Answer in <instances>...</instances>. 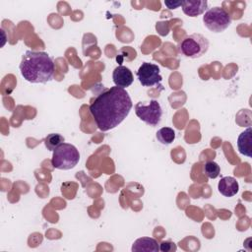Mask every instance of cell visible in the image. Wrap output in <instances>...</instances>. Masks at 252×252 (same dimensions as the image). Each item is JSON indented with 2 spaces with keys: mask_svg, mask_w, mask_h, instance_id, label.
I'll list each match as a JSON object with an SVG mask.
<instances>
[{
  "mask_svg": "<svg viewBox=\"0 0 252 252\" xmlns=\"http://www.w3.org/2000/svg\"><path fill=\"white\" fill-rule=\"evenodd\" d=\"M203 172L205 173V175L209 178L215 179L220 175V165L214 161V160H209L207 162H205L204 166H203Z\"/></svg>",
  "mask_w": 252,
  "mask_h": 252,
  "instance_id": "9a60e30c",
  "label": "cell"
},
{
  "mask_svg": "<svg viewBox=\"0 0 252 252\" xmlns=\"http://www.w3.org/2000/svg\"><path fill=\"white\" fill-rule=\"evenodd\" d=\"M181 7L185 15L194 18L203 14L207 10L208 2L206 0H185L181 1Z\"/></svg>",
  "mask_w": 252,
  "mask_h": 252,
  "instance_id": "9c48e42d",
  "label": "cell"
},
{
  "mask_svg": "<svg viewBox=\"0 0 252 252\" xmlns=\"http://www.w3.org/2000/svg\"><path fill=\"white\" fill-rule=\"evenodd\" d=\"M252 129L248 127L241 132L237 139V148L240 154L251 158L252 157Z\"/></svg>",
  "mask_w": 252,
  "mask_h": 252,
  "instance_id": "8fae6325",
  "label": "cell"
},
{
  "mask_svg": "<svg viewBox=\"0 0 252 252\" xmlns=\"http://www.w3.org/2000/svg\"><path fill=\"white\" fill-rule=\"evenodd\" d=\"M112 79H113V83L115 84V86L122 88V89H125V88L131 86V84L134 81V77H133L131 70L122 65L117 66L113 70Z\"/></svg>",
  "mask_w": 252,
  "mask_h": 252,
  "instance_id": "ba28073f",
  "label": "cell"
},
{
  "mask_svg": "<svg viewBox=\"0 0 252 252\" xmlns=\"http://www.w3.org/2000/svg\"><path fill=\"white\" fill-rule=\"evenodd\" d=\"M80 160V153L77 148L68 143L61 144L53 151L51 164L54 168L68 170L75 167Z\"/></svg>",
  "mask_w": 252,
  "mask_h": 252,
  "instance_id": "3957f363",
  "label": "cell"
},
{
  "mask_svg": "<svg viewBox=\"0 0 252 252\" xmlns=\"http://www.w3.org/2000/svg\"><path fill=\"white\" fill-rule=\"evenodd\" d=\"M135 113L140 120L152 127H155L160 122L162 109L158 100L151 99L148 103L139 101L135 105Z\"/></svg>",
  "mask_w": 252,
  "mask_h": 252,
  "instance_id": "8992f818",
  "label": "cell"
},
{
  "mask_svg": "<svg viewBox=\"0 0 252 252\" xmlns=\"http://www.w3.org/2000/svg\"><path fill=\"white\" fill-rule=\"evenodd\" d=\"M64 143V137L58 133H51L44 138V145L47 150L54 151Z\"/></svg>",
  "mask_w": 252,
  "mask_h": 252,
  "instance_id": "5bb4252c",
  "label": "cell"
},
{
  "mask_svg": "<svg viewBox=\"0 0 252 252\" xmlns=\"http://www.w3.org/2000/svg\"><path fill=\"white\" fill-rule=\"evenodd\" d=\"M20 71L26 81L32 84H45L53 78L55 65L46 52L28 50L22 56Z\"/></svg>",
  "mask_w": 252,
  "mask_h": 252,
  "instance_id": "7a4b0ae2",
  "label": "cell"
},
{
  "mask_svg": "<svg viewBox=\"0 0 252 252\" xmlns=\"http://www.w3.org/2000/svg\"><path fill=\"white\" fill-rule=\"evenodd\" d=\"M176 249H177V247H176L175 243L170 240L162 241L159 244V250L162 252H172V251H176Z\"/></svg>",
  "mask_w": 252,
  "mask_h": 252,
  "instance_id": "2e32d148",
  "label": "cell"
},
{
  "mask_svg": "<svg viewBox=\"0 0 252 252\" xmlns=\"http://www.w3.org/2000/svg\"><path fill=\"white\" fill-rule=\"evenodd\" d=\"M164 5L168 9L172 10V9H176L179 6H181V1H164Z\"/></svg>",
  "mask_w": 252,
  "mask_h": 252,
  "instance_id": "e0dca14e",
  "label": "cell"
},
{
  "mask_svg": "<svg viewBox=\"0 0 252 252\" xmlns=\"http://www.w3.org/2000/svg\"><path fill=\"white\" fill-rule=\"evenodd\" d=\"M203 23L209 31L219 33L229 27L231 17L225 9L216 6L205 12L203 16Z\"/></svg>",
  "mask_w": 252,
  "mask_h": 252,
  "instance_id": "5b68a950",
  "label": "cell"
},
{
  "mask_svg": "<svg viewBox=\"0 0 252 252\" xmlns=\"http://www.w3.org/2000/svg\"><path fill=\"white\" fill-rule=\"evenodd\" d=\"M131 250L133 252H158L159 250V245L155 238L141 237L134 241Z\"/></svg>",
  "mask_w": 252,
  "mask_h": 252,
  "instance_id": "7c38bea8",
  "label": "cell"
},
{
  "mask_svg": "<svg viewBox=\"0 0 252 252\" xmlns=\"http://www.w3.org/2000/svg\"><path fill=\"white\" fill-rule=\"evenodd\" d=\"M218 189L219 192L224 197H232L237 194L239 190V184L234 177L224 176L219 181Z\"/></svg>",
  "mask_w": 252,
  "mask_h": 252,
  "instance_id": "30bf717a",
  "label": "cell"
},
{
  "mask_svg": "<svg viewBox=\"0 0 252 252\" xmlns=\"http://www.w3.org/2000/svg\"><path fill=\"white\" fill-rule=\"evenodd\" d=\"M209 48V40L200 33H192L181 39L177 45L178 52L184 57L195 59L204 55Z\"/></svg>",
  "mask_w": 252,
  "mask_h": 252,
  "instance_id": "277c9868",
  "label": "cell"
},
{
  "mask_svg": "<svg viewBox=\"0 0 252 252\" xmlns=\"http://www.w3.org/2000/svg\"><path fill=\"white\" fill-rule=\"evenodd\" d=\"M137 78L143 87H152L161 82L160 69L157 64L144 62L137 71Z\"/></svg>",
  "mask_w": 252,
  "mask_h": 252,
  "instance_id": "52a82bcc",
  "label": "cell"
},
{
  "mask_svg": "<svg viewBox=\"0 0 252 252\" xmlns=\"http://www.w3.org/2000/svg\"><path fill=\"white\" fill-rule=\"evenodd\" d=\"M156 137L162 145H170L175 139V131L170 127H161L158 130Z\"/></svg>",
  "mask_w": 252,
  "mask_h": 252,
  "instance_id": "4fadbf2b",
  "label": "cell"
},
{
  "mask_svg": "<svg viewBox=\"0 0 252 252\" xmlns=\"http://www.w3.org/2000/svg\"><path fill=\"white\" fill-rule=\"evenodd\" d=\"M132 106L128 92L114 86L94 97L90 104V112L97 128L105 132L118 126L128 116Z\"/></svg>",
  "mask_w": 252,
  "mask_h": 252,
  "instance_id": "6da1fadb",
  "label": "cell"
}]
</instances>
